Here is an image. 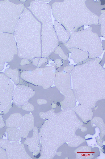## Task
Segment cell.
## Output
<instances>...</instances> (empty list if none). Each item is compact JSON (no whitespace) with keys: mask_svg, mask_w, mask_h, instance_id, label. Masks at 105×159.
<instances>
[{"mask_svg":"<svg viewBox=\"0 0 105 159\" xmlns=\"http://www.w3.org/2000/svg\"><path fill=\"white\" fill-rule=\"evenodd\" d=\"M40 154H39L37 156H36V157L38 158V157H40Z\"/></svg>","mask_w":105,"mask_h":159,"instance_id":"6da1fadb","label":"cell"}]
</instances>
